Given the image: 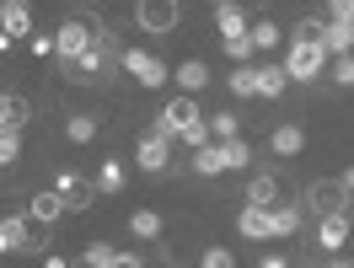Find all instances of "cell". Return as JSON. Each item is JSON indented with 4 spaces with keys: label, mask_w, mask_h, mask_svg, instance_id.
<instances>
[{
    "label": "cell",
    "mask_w": 354,
    "mask_h": 268,
    "mask_svg": "<svg viewBox=\"0 0 354 268\" xmlns=\"http://www.w3.org/2000/svg\"><path fill=\"white\" fill-rule=\"evenodd\" d=\"M108 54H113V44L102 38V32H97V44H91L86 54H81V59H70V65H65V75H70V81H81V86H86V81H108V70H113V59H108Z\"/></svg>",
    "instance_id": "3957f363"
},
{
    "label": "cell",
    "mask_w": 354,
    "mask_h": 268,
    "mask_svg": "<svg viewBox=\"0 0 354 268\" xmlns=\"http://www.w3.org/2000/svg\"><path fill=\"white\" fill-rule=\"evenodd\" d=\"M17 156H22V134H0V166H11Z\"/></svg>",
    "instance_id": "1f68e13d"
},
{
    "label": "cell",
    "mask_w": 354,
    "mask_h": 268,
    "mask_svg": "<svg viewBox=\"0 0 354 268\" xmlns=\"http://www.w3.org/2000/svg\"><path fill=\"white\" fill-rule=\"evenodd\" d=\"M268 145H274V156H295V151L306 145V134H301V124H279Z\"/></svg>",
    "instance_id": "ffe728a7"
},
{
    "label": "cell",
    "mask_w": 354,
    "mask_h": 268,
    "mask_svg": "<svg viewBox=\"0 0 354 268\" xmlns=\"http://www.w3.org/2000/svg\"><path fill=\"white\" fill-rule=\"evenodd\" d=\"M113 268H140V258H134V252H118V258H113Z\"/></svg>",
    "instance_id": "d590c367"
},
{
    "label": "cell",
    "mask_w": 354,
    "mask_h": 268,
    "mask_svg": "<svg viewBox=\"0 0 354 268\" xmlns=\"http://www.w3.org/2000/svg\"><path fill=\"white\" fill-rule=\"evenodd\" d=\"M231 91H236V97H252V65H236V70H231Z\"/></svg>",
    "instance_id": "d6a6232c"
},
{
    "label": "cell",
    "mask_w": 354,
    "mask_h": 268,
    "mask_svg": "<svg viewBox=\"0 0 354 268\" xmlns=\"http://www.w3.org/2000/svg\"><path fill=\"white\" fill-rule=\"evenodd\" d=\"M215 27H221L225 44H231V38H247V6H236V0H221V6H215Z\"/></svg>",
    "instance_id": "8fae6325"
},
{
    "label": "cell",
    "mask_w": 354,
    "mask_h": 268,
    "mask_svg": "<svg viewBox=\"0 0 354 268\" xmlns=\"http://www.w3.org/2000/svg\"><path fill=\"white\" fill-rule=\"evenodd\" d=\"M59 215H65V204H59V193H54V188H44V193L32 199V220L54 225V220H59Z\"/></svg>",
    "instance_id": "cb8c5ba5"
},
{
    "label": "cell",
    "mask_w": 354,
    "mask_h": 268,
    "mask_svg": "<svg viewBox=\"0 0 354 268\" xmlns=\"http://www.w3.org/2000/svg\"><path fill=\"white\" fill-rule=\"evenodd\" d=\"M118 65L129 70L140 86H167V75H172V70L161 65L156 54H145V48H129V54H118Z\"/></svg>",
    "instance_id": "5b68a950"
},
{
    "label": "cell",
    "mask_w": 354,
    "mask_h": 268,
    "mask_svg": "<svg viewBox=\"0 0 354 268\" xmlns=\"http://www.w3.org/2000/svg\"><path fill=\"white\" fill-rule=\"evenodd\" d=\"M177 86L183 91H204L209 86V65H204V59H183V65H177Z\"/></svg>",
    "instance_id": "e0dca14e"
},
{
    "label": "cell",
    "mask_w": 354,
    "mask_h": 268,
    "mask_svg": "<svg viewBox=\"0 0 354 268\" xmlns=\"http://www.w3.org/2000/svg\"><path fill=\"white\" fill-rule=\"evenodd\" d=\"M328 70H333V81H338V86H354V54H338V59H328Z\"/></svg>",
    "instance_id": "4dcf8cb0"
},
{
    "label": "cell",
    "mask_w": 354,
    "mask_h": 268,
    "mask_svg": "<svg viewBox=\"0 0 354 268\" xmlns=\"http://www.w3.org/2000/svg\"><path fill=\"white\" fill-rule=\"evenodd\" d=\"M156 134H167V140H183V145H209V134H204V118H199V108L188 102V97H177V102H167L161 108V118H156Z\"/></svg>",
    "instance_id": "6da1fadb"
},
{
    "label": "cell",
    "mask_w": 354,
    "mask_h": 268,
    "mask_svg": "<svg viewBox=\"0 0 354 268\" xmlns=\"http://www.w3.org/2000/svg\"><path fill=\"white\" fill-rule=\"evenodd\" d=\"M215 151H221V172H242L252 161V145H242V140H221Z\"/></svg>",
    "instance_id": "ac0fdd59"
},
{
    "label": "cell",
    "mask_w": 354,
    "mask_h": 268,
    "mask_svg": "<svg viewBox=\"0 0 354 268\" xmlns=\"http://www.w3.org/2000/svg\"><path fill=\"white\" fill-rule=\"evenodd\" d=\"M204 134H215V140H236V113H215V118L204 124Z\"/></svg>",
    "instance_id": "f546056e"
},
{
    "label": "cell",
    "mask_w": 354,
    "mask_h": 268,
    "mask_svg": "<svg viewBox=\"0 0 354 268\" xmlns=\"http://www.w3.org/2000/svg\"><path fill=\"white\" fill-rule=\"evenodd\" d=\"M225 59H252V44H247V38H231V44H225Z\"/></svg>",
    "instance_id": "e575fe53"
},
{
    "label": "cell",
    "mask_w": 354,
    "mask_h": 268,
    "mask_svg": "<svg viewBox=\"0 0 354 268\" xmlns=\"http://www.w3.org/2000/svg\"><path fill=\"white\" fill-rule=\"evenodd\" d=\"M258 268H290V263H285V258H263Z\"/></svg>",
    "instance_id": "74e56055"
},
{
    "label": "cell",
    "mask_w": 354,
    "mask_h": 268,
    "mask_svg": "<svg viewBox=\"0 0 354 268\" xmlns=\"http://www.w3.org/2000/svg\"><path fill=\"white\" fill-rule=\"evenodd\" d=\"M129 231L140 236V242H151V236H161V215H156V209H134V215H129Z\"/></svg>",
    "instance_id": "d4e9b609"
},
{
    "label": "cell",
    "mask_w": 354,
    "mask_h": 268,
    "mask_svg": "<svg viewBox=\"0 0 354 268\" xmlns=\"http://www.w3.org/2000/svg\"><path fill=\"white\" fill-rule=\"evenodd\" d=\"M317 242L328 247V252H344V247H349V215H328L322 231H317Z\"/></svg>",
    "instance_id": "9a60e30c"
},
{
    "label": "cell",
    "mask_w": 354,
    "mask_h": 268,
    "mask_svg": "<svg viewBox=\"0 0 354 268\" xmlns=\"http://www.w3.org/2000/svg\"><path fill=\"white\" fill-rule=\"evenodd\" d=\"M0 252H27V220H17V215L0 220Z\"/></svg>",
    "instance_id": "d6986e66"
},
{
    "label": "cell",
    "mask_w": 354,
    "mask_h": 268,
    "mask_svg": "<svg viewBox=\"0 0 354 268\" xmlns=\"http://www.w3.org/2000/svg\"><path fill=\"white\" fill-rule=\"evenodd\" d=\"M44 268H70V263H65V258H54V252H48V263H44Z\"/></svg>",
    "instance_id": "f35d334b"
},
{
    "label": "cell",
    "mask_w": 354,
    "mask_h": 268,
    "mask_svg": "<svg viewBox=\"0 0 354 268\" xmlns=\"http://www.w3.org/2000/svg\"><path fill=\"white\" fill-rule=\"evenodd\" d=\"M301 225V204H274L268 209V236H290Z\"/></svg>",
    "instance_id": "2e32d148"
},
{
    "label": "cell",
    "mask_w": 354,
    "mask_h": 268,
    "mask_svg": "<svg viewBox=\"0 0 354 268\" xmlns=\"http://www.w3.org/2000/svg\"><path fill=\"white\" fill-rule=\"evenodd\" d=\"M134 17H140L145 32H172V27L183 22V6H177V0H145Z\"/></svg>",
    "instance_id": "52a82bcc"
},
{
    "label": "cell",
    "mask_w": 354,
    "mask_h": 268,
    "mask_svg": "<svg viewBox=\"0 0 354 268\" xmlns=\"http://www.w3.org/2000/svg\"><path fill=\"white\" fill-rule=\"evenodd\" d=\"M236 231H242L247 242H263V236H268V209H252V204H247L242 220H236Z\"/></svg>",
    "instance_id": "603a6c76"
},
{
    "label": "cell",
    "mask_w": 354,
    "mask_h": 268,
    "mask_svg": "<svg viewBox=\"0 0 354 268\" xmlns=\"http://www.w3.org/2000/svg\"><path fill=\"white\" fill-rule=\"evenodd\" d=\"M279 70H285V81H317V75L328 70V48L322 44H290Z\"/></svg>",
    "instance_id": "7a4b0ae2"
},
{
    "label": "cell",
    "mask_w": 354,
    "mask_h": 268,
    "mask_svg": "<svg viewBox=\"0 0 354 268\" xmlns=\"http://www.w3.org/2000/svg\"><path fill=\"white\" fill-rule=\"evenodd\" d=\"M290 81L285 70H279V59H263V65H252V97H279Z\"/></svg>",
    "instance_id": "7c38bea8"
},
{
    "label": "cell",
    "mask_w": 354,
    "mask_h": 268,
    "mask_svg": "<svg viewBox=\"0 0 354 268\" xmlns=\"http://www.w3.org/2000/svg\"><path fill=\"white\" fill-rule=\"evenodd\" d=\"M65 134L75 140V145H86V140H97V118H91V113H75V118L65 124Z\"/></svg>",
    "instance_id": "83f0119b"
},
{
    "label": "cell",
    "mask_w": 354,
    "mask_h": 268,
    "mask_svg": "<svg viewBox=\"0 0 354 268\" xmlns=\"http://www.w3.org/2000/svg\"><path fill=\"white\" fill-rule=\"evenodd\" d=\"M338 188H344V193H354V166L344 172V178H338Z\"/></svg>",
    "instance_id": "8d00e7d4"
},
{
    "label": "cell",
    "mask_w": 354,
    "mask_h": 268,
    "mask_svg": "<svg viewBox=\"0 0 354 268\" xmlns=\"http://www.w3.org/2000/svg\"><path fill=\"white\" fill-rule=\"evenodd\" d=\"M247 44H252V54H268V48L279 44V27L268 22V17L263 22H247Z\"/></svg>",
    "instance_id": "7402d4cb"
},
{
    "label": "cell",
    "mask_w": 354,
    "mask_h": 268,
    "mask_svg": "<svg viewBox=\"0 0 354 268\" xmlns=\"http://www.w3.org/2000/svg\"><path fill=\"white\" fill-rule=\"evenodd\" d=\"M124 182H129V166H124V161H102V172H97L91 188H97V193H118Z\"/></svg>",
    "instance_id": "44dd1931"
},
{
    "label": "cell",
    "mask_w": 354,
    "mask_h": 268,
    "mask_svg": "<svg viewBox=\"0 0 354 268\" xmlns=\"http://www.w3.org/2000/svg\"><path fill=\"white\" fill-rule=\"evenodd\" d=\"M54 193H59V204H65V209H86V204L97 199L91 178H81V172H59V178H54Z\"/></svg>",
    "instance_id": "ba28073f"
},
{
    "label": "cell",
    "mask_w": 354,
    "mask_h": 268,
    "mask_svg": "<svg viewBox=\"0 0 354 268\" xmlns=\"http://www.w3.org/2000/svg\"><path fill=\"white\" fill-rule=\"evenodd\" d=\"M328 268H354V263H328Z\"/></svg>",
    "instance_id": "ab89813d"
},
{
    "label": "cell",
    "mask_w": 354,
    "mask_h": 268,
    "mask_svg": "<svg viewBox=\"0 0 354 268\" xmlns=\"http://www.w3.org/2000/svg\"><path fill=\"white\" fill-rule=\"evenodd\" d=\"M274 199H279V178L274 172H258V178L247 182V204L252 209H274Z\"/></svg>",
    "instance_id": "5bb4252c"
},
{
    "label": "cell",
    "mask_w": 354,
    "mask_h": 268,
    "mask_svg": "<svg viewBox=\"0 0 354 268\" xmlns=\"http://www.w3.org/2000/svg\"><path fill=\"white\" fill-rule=\"evenodd\" d=\"M194 172H199V178H221V151H215V145H199V151H194Z\"/></svg>",
    "instance_id": "4316f807"
},
{
    "label": "cell",
    "mask_w": 354,
    "mask_h": 268,
    "mask_svg": "<svg viewBox=\"0 0 354 268\" xmlns=\"http://www.w3.org/2000/svg\"><path fill=\"white\" fill-rule=\"evenodd\" d=\"M204 268H236V258H231L225 247H209V252H204Z\"/></svg>",
    "instance_id": "836d02e7"
},
{
    "label": "cell",
    "mask_w": 354,
    "mask_h": 268,
    "mask_svg": "<svg viewBox=\"0 0 354 268\" xmlns=\"http://www.w3.org/2000/svg\"><path fill=\"white\" fill-rule=\"evenodd\" d=\"M0 38H32V6L27 0H6L0 6Z\"/></svg>",
    "instance_id": "9c48e42d"
},
{
    "label": "cell",
    "mask_w": 354,
    "mask_h": 268,
    "mask_svg": "<svg viewBox=\"0 0 354 268\" xmlns=\"http://www.w3.org/2000/svg\"><path fill=\"white\" fill-rule=\"evenodd\" d=\"M311 209H317V215H322V220H328V215H344V204H349V193H344V188H338V182H311Z\"/></svg>",
    "instance_id": "30bf717a"
},
{
    "label": "cell",
    "mask_w": 354,
    "mask_h": 268,
    "mask_svg": "<svg viewBox=\"0 0 354 268\" xmlns=\"http://www.w3.org/2000/svg\"><path fill=\"white\" fill-rule=\"evenodd\" d=\"M48 44H54V54H59V59H81V54H86L91 44H97V32H91L86 22H81V17H70L65 27H59V32H54V38H48Z\"/></svg>",
    "instance_id": "277c9868"
},
{
    "label": "cell",
    "mask_w": 354,
    "mask_h": 268,
    "mask_svg": "<svg viewBox=\"0 0 354 268\" xmlns=\"http://www.w3.org/2000/svg\"><path fill=\"white\" fill-rule=\"evenodd\" d=\"M113 258H118V247L91 242V247H86V258H81V268H113Z\"/></svg>",
    "instance_id": "f1b7e54d"
},
{
    "label": "cell",
    "mask_w": 354,
    "mask_h": 268,
    "mask_svg": "<svg viewBox=\"0 0 354 268\" xmlns=\"http://www.w3.org/2000/svg\"><path fill=\"white\" fill-rule=\"evenodd\" d=\"M167 145H172V140H167V134H140V145H134V166H140V172H167V161H172V151H167Z\"/></svg>",
    "instance_id": "8992f818"
},
{
    "label": "cell",
    "mask_w": 354,
    "mask_h": 268,
    "mask_svg": "<svg viewBox=\"0 0 354 268\" xmlns=\"http://www.w3.org/2000/svg\"><path fill=\"white\" fill-rule=\"evenodd\" d=\"M290 44H322V17H301L290 27Z\"/></svg>",
    "instance_id": "484cf974"
},
{
    "label": "cell",
    "mask_w": 354,
    "mask_h": 268,
    "mask_svg": "<svg viewBox=\"0 0 354 268\" xmlns=\"http://www.w3.org/2000/svg\"><path fill=\"white\" fill-rule=\"evenodd\" d=\"M27 113H32V108H27L17 91H0V134H22Z\"/></svg>",
    "instance_id": "4fadbf2b"
}]
</instances>
